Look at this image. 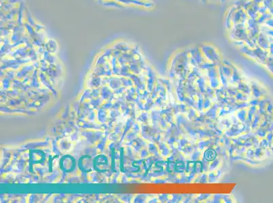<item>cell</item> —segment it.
<instances>
[{
  "instance_id": "cell-1",
  "label": "cell",
  "mask_w": 273,
  "mask_h": 203,
  "mask_svg": "<svg viewBox=\"0 0 273 203\" xmlns=\"http://www.w3.org/2000/svg\"><path fill=\"white\" fill-rule=\"evenodd\" d=\"M204 157L208 161H212L216 158V152L215 150L212 149H209L206 150L204 154Z\"/></svg>"
}]
</instances>
